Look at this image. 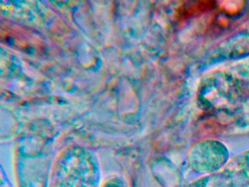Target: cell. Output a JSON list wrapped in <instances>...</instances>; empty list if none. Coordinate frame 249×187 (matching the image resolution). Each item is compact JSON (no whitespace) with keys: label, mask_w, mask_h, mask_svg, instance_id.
<instances>
[{"label":"cell","mask_w":249,"mask_h":187,"mask_svg":"<svg viewBox=\"0 0 249 187\" xmlns=\"http://www.w3.org/2000/svg\"><path fill=\"white\" fill-rule=\"evenodd\" d=\"M187 160L192 171L205 177L222 169L230 161V153L221 142L204 140L192 146Z\"/></svg>","instance_id":"6da1fadb"},{"label":"cell","mask_w":249,"mask_h":187,"mask_svg":"<svg viewBox=\"0 0 249 187\" xmlns=\"http://www.w3.org/2000/svg\"><path fill=\"white\" fill-rule=\"evenodd\" d=\"M185 187H249V150L229 161L218 172Z\"/></svg>","instance_id":"7a4b0ae2"},{"label":"cell","mask_w":249,"mask_h":187,"mask_svg":"<svg viewBox=\"0 0 249 187\" xmlns=\"http://www.w3.org/2000/svg\"><path fill=\"white\" fill-rule=\"evenodd\" d=\"M231 68L236 75L246 80H249V56L237 61Z\"/></svg>","instance_id":"3957f363"}]
</instances>
